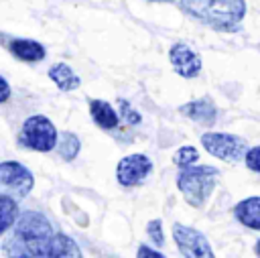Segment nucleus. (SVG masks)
Listing matches in <instances>:
<instances>
[{
  "label": "nucleus",
  "mask_w": 260,
  "mask_h": 258,
  "mask_svg": "<svg viewBox=\"0 0 260 258\" xmlns=\"http://www.w3.org/2000/svg\"><path fill=\"white\" fill-rule=\"evenodd\" d=\"M150 2H173V0H150Z\"/></svg>",
  "instance_id": "nucleus-25"
},
{
  "label": "nucleus",
  "mask_w": 260,
  "mask_h": 258,
  "mask_svg": "<svg viewBox=\"0 0 260 258\" xmlns=\"http://www.w3.org/2000/svg\"><path fill=\"white\" fill-rule=\"evenodd\" d=\"M55 234L49 219L39 211H24L10 236L2 242V252L8 258H41Z\"/></svg>",
  "instance_id": "nucleus-1"
},
{
  "label": "nucleus",
  "mask_w": 260,
  "mask_h": 258,
  "mask_svg": "<svg viewBox=\"0 0 260 258\" xmlns=\"http://www.w3.org/2000/svg\"><path fill=\"white\" fill-rule=\"evenodd\" d=\"M41 258H83L79 246L65 234H55L53 242Z\"/></svg>",
  "instance_id": "nucleus-14"
},
{
  "label": "nucleus",
  "mask_w": 260,
  "mask_h": 258,
  "mask_svg": "<svg viewBox=\"0 0 260 258\" xmlns=\"http://www.w3.org/2000/svg\"><path fill=\"white\" fill-rule=\"evenodd\" d=\"M16 213H18L16 201L8 193L0 195V232L2 234H6L12 223H16Z\"/></svg>",
  "instance_id": "nucleus-16"
},
{
  "label": "nucleus",
  "mask_w": 260,
  "mask_h": 258,
  "mask_svg": "<svg viewBox=\"0 0 260 258\" xmlns=\"http://www.w3.org/2000/svg\"><path fill=\"white\" fill-rule=\"evenodd\" d=\"M217 179H219V171L215 167L193 165L189 169H181V173L177 177V187L189 205L201 207L213 193Z\"/></svg>",
  "instance_id": "nucleus-3"
},
{
  "label": "nucleus",
  "mask_w": 260,
  "mask_h": 258,
  "mask_svg": "<svg viewBox=\"0 0 260 258\" xmlns=\"http://www.w3.org/2000/svg\"><path fill=\"white\" fill-rule=\"evenodd\" d=\"M49 77L61 91H73L81 85V77L67 63H55L49 69Z\"/></svg>",
  "instance_id": "nucleus-15"
},
{
  "label": "nucleus",
  "mask_w": 260,
  "mask_h": 258,
  "mask_svg": "<svg viewBox=\"0 0 260 258\" xmlns=\"http://www.w3.org/2000/svg\"><path fill=\"white\" fill-rule=\"evenodd\" d=\"M179 112L185 118H189L197 124H203V126H213L217 120V108L209 98H199V100L187 102L179 108Z\"/></svg>",
  "instance_id": "nucleus-10"
},
{
  "label": "nucleus",
  "mask_w": 260,
  "mask_h": 258,
  "mask_svg": "<svg viewBox=\"0 0 260 258\" xmlns=\"http://www.w3.org/2000/svg\"><path fill=\"white\" fill-rule=\"evenodd\" d=\"M169 59H171V65H173L175 73H179L185 79H193L201 73V67H203L201 55L195 53L185 43H175L169 51Z\"/></svg>",
  "instance_id": "nucleus-9"
},
{
  "label": "nucleus",
  "mask_w": 260,
  "mask_h": 258,
  "mask_svg": "<svg viewBox=\"0 0 260 258\" xmlns=\"http://www.w3.org/2000/svg\"><path fill=\"white\" fill-rule=\"evenodd\" d=\"M136 258H167V256H162L160 252H156V250H152V248H148V246H140L138 248V256Z\"/></svg>",
  "instance_id": "nucleus-22"
},
{
  "label": "nucleus",
  "mask_w": 260,
  "mask_h": 258,
  "mask_svg": "<svg viewBox=\"0 0 260 258\" xmlns=\"http://www.w3.org/2000/svg\"><path fill=\"white\" fill-rule=\"evenodd\" d=\"M173 238H175V244L179 246V250L185 258H215L207 238L201 232H197L195 228L175 223L173 225Z\"/></svg>",
  "instance_id": "nucleus-6"
},
{
  "label": "nucleus",
  "mask_w": 260,
  "mask_h": 258,
  "mask_svg": "<svg viewBox=\"0 0 260 258\" xmlns=\"http://www.w3.org/2000/svg\"><path fill=\"white\" fill-rule=\"evenodd\" d=\"M258 49H260V45H258Z\"/></svg>",
  "instance_id": "nucleus-26"
},
{
  "label": "nucleus",
  "mask_w": 260,
  "mask_h": 258,
  "mask_svg": "<svg viewBox=\"0 0 260 258\" xmlns=\"http://www.w3.org/2000/svg\"><path fill=\"white\" fill-rule=\"evenodd\" d=\"M146 232H148L150 240H152L156 246H162L165 236H162V221H160V219H150L148 225H146Z\"/></svg>",
  "instance_id": "nucleus-20"
},
{
  "label": "nucleus",
  "mask_w": 260,
  "mask_h": 258,
  "mask_svg": "<svg viewBox=\"0 0 260 258\" xmlns=\"http://www.w3.org/2000/svg\"><path fill=\"white\" fill-rule=\"evenodd\" d=\"M79 148H81V140L77 138V134H73V132H63V134H59L57 150H59L61 158L73 160V158L79 154Z\"/></svg>",
  "instance_id": "nucleus-17"
},
{
  "label": "nucleus",
  "mask_w": 260,
  "mask_h": 258,
  "mask_svg": "<svg viewBox=\"0 0 260 258\" xmlns=\"http://www.w3.org/2000/svg\"><path fill=\"white\" fill-rule=\"evenodd\" d=\"M0 183L10 195L24 197L35 187V177L24 165L16 160H4L0 165Z\"/></svg>",
  "instance_id": "nucleus-7"
},
{
  "label": "nucleus",
  "mask_w": 260,
  "mask_h": 258,
  "mask_svg": "<svg viewBox=\"0 0 260 258\" xmlns=\"http://www.w3.org/2000/svg\"><path fill=\"white\" fill-rule=\"evenodd\" d=\"M234 213H236V219L240 223H244L250 230L260 232V197H246V199H242L236 205Z\"/></svg>",
  "instance_id": "nucleus-13"
},
{
  "label": "nucleus",
  "mask_w": 260,
  "mask_h": 258,
  "mask_svg": "<svg viewBox=\"0 0 260 258\" xmlns=\"http://www.w3.org/2000/svg\"><path fill=\"white\" fill-rule=\"evenodd\" d=\"M8 51L24 63H39L47 55L45 47L39 41H32V39H14V41H10Z\"/></svg>",
  "instance_id": "nucleus-11"
},
{
  "label": "nucleus",
  "mask_w": 260,
  "mask_h": 258,
  "mask_svg": "<svg viewBox=\"0 0 260 258\" xmlns=\"http://www.w3.org/2000/svg\"><path fill=\"white\" fill-rule=\"evenodd\" d=\"M57 142H59V132L47 116L32 114L22 122V128L18 134V144L22 148L37 150V152H49L57 148Z\"/></svg>",
  "instance_id": "nucleus-4"
},
{
  "label": "nucleus",
  "mask_w": 260,
  "mask_h": 258,
  "mask_svg": "<svg viewBox=\"0 0 260 258\" xmlns=\"http://www.w3.org/2000/svg\"><path fill=\"white\" fill-rule=\"evenodd\" d=\"M0 85H2V95H0V102H8V98H10V85H8L6 77H0Z\"/></svg>",
  "instance_id": "nucleus-23"
},
{
  "label": "nucleus",
  "mask_w": 260,
  "mask_h": 258,
  "mask_svg": "<svg viewBox=\"0 0 260 258\" xmlns=\"http://www.w3.org/2000/svg\"><path fill=\"white\" fill-rule=\"evenodd\" d=\"M254 250H256V254H258V258H260V240L256 242V246H254Z\"/></svg>",
  "instance_id": "nucleus-24"
},
{
  "label": "nucleus",
  "mask_w": 260,
  "mask_h": 258,
  "mask_svg": "<svg viewBox=\"0 0 260 258\" xmlns=\"http://www.w3.org/2000/svg\"><path fill=\"white\" fill-rule=\"evenodd\" d=\"M89 116H91L93 124H98L104 130H114L120 124V112H116L114 106L108 104L106 100H91Z\"/></svg>",
  "instance_id": "nucleus-12"
},
{
  "label": "nucleus",
  "mask_w": 260,
  "mask_h": 258,
  "mask_svg": "<svg viewBox=\"0 0 260 258\" xmlns=\"http://www.w3.org/2000/svg\"><path fill=\"white\" fill-rule=\"evenodd\" d=\"M118 108H120V116L124 118V122H126V124L134 126V124H140V122H142L140 112H138L132 104H128L126 100H118Z\"/></svg>",
  "instance_id": "nucleus-19"
},
{
  "label": "nucleus",
  "mask_w": 260,
  "mask_h": 258,
  "mask_svg": "<svg viewBox=\"0 0 260 258\" xmlns=\"http://www.w3.org/2000/svg\"><path fill=\"white\" fill-rule=\"evenodd\" d=\"M150 173H152V160L142 152L124 156L116 167V179L124 187L140 185Z\"/></svg>",
  "instance_id": "nucleus-8"
},
{
  "label": "nucleus",
  "mask_w": 260,
  "mask_h": 258,
  "mask_svg": "<svg viewBox=\"0 0 260 258\" xmlns=\"http://www.w3.org/2000/svg\"><path fill=\"white\" fill-rule=\"evenodd\" d=\"M199 160V150L191 144H185V146H179V150L173 154V163L181 169H189L193 167L195 163Z\"/></svg>",
  "instance_id": "nucleus-18"
},
{
  "label": "nucleus",
  "mask_w": 260,
  "mask_h": 258,
  "mask_svg": "<svg viewBox=\"0 0 260 258\" xmlns=\"http://www.w3.org/2000/svg\"><path fill=\"white\" fill-rule=\"evenodd\" d=\"M201 144L203 148L225 163H238L242 158H246L248 152V144L242 136L238 134H230V132H205L201 134Z\"/></svg>",
  "instance_id": "nucleus-5"
},
{
  "label": "nucleus",
  "mask_w": 260,
  "mask_h": 258,
  "mask_svg": "<svg viewBox=\"0 0 260 258\" xmlns=\"http://www.w3.org/2000/svg\"><path fill=\"white\" fill-rule=\"evenodd\" d=\"M244 163H246V167H248L250 171L260 173V146H252V148H248Z\"/></svg>",
  "instance_id": "nucleus-21"
},
{
  "label": "nucleus",
  "mask_w": 260,
  "mask_h": 258,
  "mask_svg": "<svg viewBox=\"0 0 260 258\" xmlns=\"http://www.w3.org/2000/svg\"><path fill=\"white\" fill-rule=\"evenodd\" d=\"M185 14L221 33L238 30L246 16V0H179Z\"/></svg>",
  "instance_id": "nucleus-2"
}]
</instances>
